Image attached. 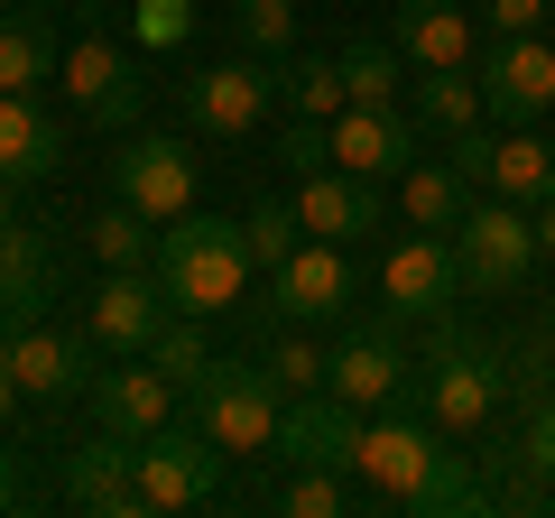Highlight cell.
Wrapping results in <instances>:
<instances>
[{
  "label": "cell",
  "instance_id": "1",
  "mask_svg": "<svg viewBox=\"0 0 555 518\" xmlns=\"http://www.w3.org/2000/svg\"><path fill=\"white\" fill-rule=\"evenodd\" d=\"M158 287H167V306L177 315H241L250 306V232L241 222H222V213H177V222H158Z\"/></svg>",
  "mask_w": 555,
  "mask_h": 518
},
{
  "label": "cell",
  "instance_id": "2",
  "mask_svg": "<svg viewBox=\"0 0 555 518\" xmlns=\"http://www.w3.org/2000/svg\"><path fill=\"white\" fill-rule=\"evenodd\" d=\"M185 407H195V426L222 454H269L278 417H287V389H278L269 361H214V371L185 389Z\"/></svg>",
  "mask_w": 555,
  "mask_h": 518
},
{
  "label": "cell",
  "instance_id": "3",
  "mask_svg": "<svg viewBox=\"0 0 555 518\" xmlns=\"http://www.w3.org/2000/svg\"><path fill=\"white\" fill-rule=\"evenodd\" d=\"M454 259H463V287H473V297H518V287H528V269L546 259V250H537V213H528V204H509V195L463 204Z\"/></svg>",
  "mask_w": 555,
  "mask_h": 518
},
{
  "label": "cell",
  "instance_id": "4",
  "mask_svg": "<svg viewBox=\"0 0 555 518\" xmlns=\"http://www.w3.org/2000/svg\"><path fill=\"white\" fill-rule=\"evenodd\" d=\"M214 491H222V444L204 426L167 417L158 436H139V500L149 509H204Z\"/></svg>",
  "mask_w": 555,
  "mask_h": 518
},
{
  "label": "cell",
  "instance_id": "5",
  "mask_svg": "<svg viewBox=\"0 0 555 518\" xmlns=\"http://www.w3.org/2000/svg\"><path fill=\"white\" fill-rule=\"evenodd\" d=\"M343 306H352V259H343V241H297V259L269 269V297L250 315L259 324H334Z\"/></svg>",
  "mask_w": 555,
  "mask_h": 518
},
{
  "label": "cell",
  "instance_id": "6",
  "mask_svg": "<svg viewBox=\"0 0 555 518\" xmlns=\"http://www.w3.org/2000/svg\"><path fill=\"white\" fill-rule=\"evenodd\" d=\"M454 297H463V259H454V232H416V241H398V250L379 259V306H389V315L436 324Z\"/></svg>",
  "mask_w": 555,
  "mask_h": 518
},
{
  "label": "cell",
  "instance_id": "7",
  "mask_svg": "<svg viewBox=\"0 0 555 518\" xmlns=\"http://www.w3.org/2000/svg\"><path fill=\"white\" fill-rule=\"evenodd\" d=\"M500 407V361L481 352V342H436V361H426V417L444 426V436H481Z\"/></svg>",
  "mask_w": 555,
  "mask_h": 518
},
{
  "label": "cell",
  "instance_id": "8",
  "mask_svg": "<svg viewBox=\"0 0 555 518\" xmlns=\"http://www.w3.org/2000/svg\"><path fill=\"white\" fill-rule=\"evenodd\" d=\"M481 93H491V120H546L555 112V38L546 28H528V38H500L491 56H473Z\"/></svg>",
  "mask_w": 555,
  "mask_h": 518
},
{
  "label": "cell",
  "instance_id": "9",
  "mask_svg": "<svg viewBox=\"0 0 555 518\" xmlns=\"http://www.w3.org/2000/svg\"><path fill=\"white\" fill-rule=\"evenodd\" d=\"M269 102H278V65L269 56L204 65V75L185 83V112H195V130H214V140H250L259 120H269Z\"/></svg>",
  "mask_w": 555,
  "mask_h": 518
},
{
  "label": "cell",
  "instance_id": "10",
  "mask_svg": "<svg viewBox=\"0 0 555 518\" xmlns=\"http://www.w3.org/2000/svg\"><path fill=\"white\" fill-rule=\"evenodd\" d=\"M436 426H416V417H398V407H379L371 426H361V454H352V472L371 481V500L379 509H398V500L416 491V481L436 472Z\"/></svg>",
  "mask_w": 555,
  "mask_h": 518
},
{
  "label": "cell",
  "instance_id": "11",
  "mask_svg": "<svg viewBox=\"0 0 555 518\" xmlns=\"http://www.w3.org/2000/svg\"><path fill=\"white\" fill-rule=\"evenodd\" d=\"M65 500H75V509H102V518H139L149 509V500H139V436L93 426V436L65 454Z\"/></svg>",
  "mask_w": 555,
  "mask_h": 518
},
{
  "label": "cell",
  "instance_id": "12",
  "mask_svg": "<svg viewBox=\"0 0 555 518\" xmlns=\"http://www.w3.org/2000/svg\"><path fill=\"white\" fill-rule=\"evenodd\" d=\"M112 195L120 204H139L149 222H177V213H195V158H185V140H130L112 158Z\"/></svg>",
  "mask_w": 555,
  "mask_h": 518
},
{
  "label": "cell",
  "instance_id": "13",
  "mask_svg": "<svg viewBox=\"0 0 555 518\" xmlns=\"http://www.w3.org/2000/svg\"><path fill=\"white\" fill-rule=\"evenodd\" d=\"M0 361L28 399H75L93 389V334H47V324H0Z\"/></svg>",
  "mask_w": 555,
  "mask_h": 518
},
{
  "label": "cell",
  "instance_id": "14",
  "mask_svg": "<svg viewBox=\"0 0 555 518\" xmlns=\"http://www.w3.org/2000/svg\"><path fill=\"white\" fill-rule=\"evenodd\" d=\"M56 83H65V102H75V112L93 120V130H130V120H139V65L120 56L112 38H83V47H65Z\"/></svg>",
  "mask_w": 555,
  "mask_h": 518
},
{
  "label": "cell",
  "instance_id": "15",
  "mask_svg": "<svg viewBox=\"0 0 555 518\" xmlns=\"http://www.w3.org/2000/svg\"><path fill=\"white\" fill-rule=\"evenodd\" d=\"M167 315H177V306H167L158 269H112V279L93 287V306H83V334H93L102 352H149Z\"/></svg>",
  "mask_w": 555,
  "mask_h": 518
},
{
  "label": "cell",
  "instance_id": "16",
  "mask_svg": "<svg viewBox=\"0 0 555 518\" xmlns=\"http://www.w3.org/2000/svg\"><path fill=\"white\" fill-rule=\"evenodd\" d=\"M361 407L334 399V389H306V399H287V417H278V454L287 463H324V472H352L361 454Z\"/></svg>",
  "mask_w": 555,
  "mask_h": 518
},
{
  "label": "cell",
  "instance_id": "17",
  "mask_svg": "<svg viewBox=\"0 0 555 518\" xmlns=\"http://www.w3.org/2000/svg\"><path fill=\"white\" fill-rule=\"evenodd\" d=\"M177 379L158 371V361H139V352H120L112 371H93V426H120V436H158L167 417H177Z\"/></svg>",
  "mask_w": 555,
  "mask_h": 518
},
{
  "label": "cell",
  "instance_id": "18",
  "mask_svg": "<svg viewBox=\"0 0 555 518\" xmlns=\"http://www.w3.org/2000/svg\"><path fill=\"white\" fill-rule=\"evenodd\" d=\"M324 140H334V167H352V177L389 185L416 167V130L398 112H371V102H343L334 120H324Z\"/></svg>",
  "mask_w": 555,
  "mask_h": 518
},
{
  "label": "cell",
  "instance_id": "19",
  "mask_svg": "<svg viewBox=\"0 0 555 518\" xmlns=\"http://www.w3.org/2000/svg\"><path fill=\"white\" fill-rule=\"evenodd\" d=\"M297 222L315 241H361L389 222V204H379L371 177H352V167H315V177H297Z\"/></svg>",
  "mask_w": 555,
  "mask_h": 518
},
{
  "label": "cell",
  "instance_id": "20",
  "mask_svg": "<svg viewBox=\"0 0 555 518\" xmlns=\"http://www.w3.org/2000/svg\"><path fill=\"white\" fill-rule=\"evenodd\" d=\"M324 389H334V399H352L361 417H379V407H398V389H408V352H398L379 324H361V334L334 342V371H324Z\"/></svg>",
  "mask_w": 555,
  "mask_h": 518
},
{
  "label": "cell",
  "instance_id": "21",
  "mask_svg": "<svg viewBox=\"0 0 555 518\" xmlns=\"http://www.w3.org/2000/svg\"><path fill=\"white\" fill-rule=\"evenodd\" d=\"M398 56L416 65V75H436V65H473L481 56V28L463 0H398V20H389Z\"/></svg>",
  "mask_w": 555,
  "mask_h": 518
},
{
  "label": "cell",
  "instance_id": "22",
  "mask_svg": "<svg viewBox=\"0 0 555 518\" xmlns=\"http://www.w3.org/2000/svg\"><path fill=\"white\" fill-rule=\"evenodd\" d=\"M56 167H65V130L38 112V93H0V177L47 185Z\"/></svg>",
  "mask_w": 555,
  "mask_h": 518
},
{
  "label": "cell",
  "instance_id": "23",
  "mask_svg": "<svg viewBox=\"0 0 555 518\" xmlns=\"http://www.w3.org/2000/svg\"><path fill=\"white\" fill-rule=\"evenodd\" d=\"M56 297V250H47V232H0V324H28L38 306Z\"/></svg>",
  "mask_w": 555,
  "mask_h": 518
},
{
  "label": "cell",
  "instance_id": "24",
  "mask_svg": "<svg viewBox=\"0 0 555 518\" xmlns=\"http://www.w3.org/2000/svg\"><path fill=\"white\" fill-rule=\"evenodd\" d=\"M491 195H509V204H546L555 195V140L537 120L518 140H491Z\"/></svg>",
  "mask_w": 555,
  "mask_h": 518
},
{
  "label": "cell",
  "instance_id": "25",
  "mask_svg": "<svg viewBox=\"0 0 555 518\" xmlns=\"http://www.w3.org/2000/svg\"><path fill=\"white\" fill-rule=\"evenodd\" d=\"M398 204H408L416 232H454L463 204H473V185H463V167H454V158H416L408 177H398Z\"/></svg>",
  "mask_w": 555,
  "mask_h": 518
},
{
  "label": "cell",
  "instance_id": "26",
  "mask_svg": "<svg viewBox=\"0 0 555 518\" xmlns=\"http://www.w3.org/2000/svg\"><path fill=\"white\" fill-rule=\"evenodd\" d=\"M56 38H47V20L38 10H0V93H38V83H56Z\"/></svg>",
  "mask_w": 555,
  "mask_h": 518
},
{
  "label": "cell",
  "instance_id": "27",
  "mask_svg": "<svg viewBox=\"0 0 555 518\" xmlns=\"http://www.w3.org/2000/svg\"><path fill=\"white\" fill-rule=\"evenodd\" d=\"M481 112H491V93H481L473 65H436V75H416V120H436L444 140L481 130Z\"/></svg>",
  "mask_w": 555,
  "mask_h": 518
},
{
  "label": "cell",
  "instance_id": "28",
  "mask_svg": "<svg viewBox=\"0 0 555 518\" xmlns=\"http://www.w3.org/2000/svg\"><path fill=\"white\" fill-rule=\"evenodd\" d=\"M278 102H287L297 120H334L343 102H352L343 56H278Z\"/></svg>",
  "mask_w": 555,
  "mask_h": 518
},
{
  "label": "cell",
  "instance_id": "29",
  "mask_svg": "<svg viewBox=\"0 0 555 518\" xmlns=\"http://www.w3.org/2000/svg\"><path fill=\"white\" fill-rule=\"evenodd\" d=\"M83 241H93L102 269H149V259H158V222L139 213V204H120V195L93 213V232H83Z\"/></svg>",
  "mask_w": 555,
  "mask_h": 518
},
{
  "label": "cell",
  "instance_id": "30",
  "mask_svg": "<svg viewBox=\"0 0 555 518\" xmlns=\"http://www.w3.org/2000/svg\"><path fill=\"white\" fill-rule=\"evenodd\" d=\"M481 500H491V491H481L473 454H436V472L416 481V491L398 500V509H408V518H463V509H481Z\"/></svg>",
  "mask_w": 555,
  "mask_h": 518
},
{
  "label": "cell",
  "instance_id": "31",
  "mask_svg": "<svg viewBox=\"0 0 555 518\" xmlns=\"http://www.w3.org/2000/svg\"><path fill=\"white\" fill-rule=\"evenodd\" d=\"M398 75H408L398 38H352V47H343V83H352V102H371V112L398 102Z\"/></svg>",
  "mask_w": 555,
  "mask_h": 518
},
{
  "label": "cell",
  "instance_id": "32",
  "mask_svg": "<svg viewBox=\"0 0 555 518\" xmlns=\"http://www.w3.org/2000/svg\"><path fill=\"white\" fill-rule=\"evenodd\" d=\"M241 232H250V259H259V269H287V259H297V241H306L297 195H259L250 213H241Z\"/></svg>",
  "mask_w": 555,
  "mask_h": 518
},
{
  "label": "cell",
  "instance_id": "33",
  "mask_svg": "<svg viewBox=\"0 0 555 518\" xmlns=\"http://www.w3.org/2000/svg\"><path fill=\"white\" fill-rule=\"evenodd\" d=\"M149 361H158V371L177 379V389H195V379L214 371L222 352L204 342V315H167V324H158V342H149Z\"/></svg>",
  "mask_w": 555,
  "mask_h": 518
},
{
  "label": "cell",
  "instance_id": "34",
  "mask_svg": "<svg viewBox=\"0 0 555 518\" xmlns=\"http://www.w3.org/2000/svg\"><path fill=\"white\" fill-rule=\"evenodd\" d=\"M232 38H241V56H287L297 47V0H241L232 10Z\"/></svg>",
  "mask_w": 555,
  "mask_h": 518
},
{
  "label": "cell",
  "instance_id": "35",
  "mask_svg": "<svg viewBox=\"0 0 555 518\" xmlns=\"http://www.w3.org/2000/svg\"><path fill=\"white\" fill-rule=\"evenodd\" d=\"M278 371V389L287 399H306V389H324V371H334V352H324L315 334H269V352H259Z\"/></svg>",
  "mask_w": 555,
  "mask_h": 518
},
{
  "label": "cell",
  "instance_id": "36",
  "mask_svg": "<svg viewBox=\"0 0 555 518\" xmlns=\"http://www.w3.org/2000/svg\"><path fill=\"white\" fill-rule=\"evenodd\" d=\"M130 38L149 47V56L185 47V38H195V0H130Z\"/></svg>",
  "mask_w": 555,
  "mask_h": 518
},
{
  "label": "cell",
  "instance_id": "37",
  "mask_svg": "<svg viewBox=\"0 0 555 518\" xmlns=\"http://www.w3.org/2000/svg\"><path fill=\"white\" fill-rule=\"evenodd\" d=\"M278 509L287 518H334V509H352V491H343V472H324V463H297V481L278 491Z\"/></svg>",
  "mask_w": 555,
  "mask_h": 518
},
{
  "label": "cell",
  "instance_id": "38",
  "mask_svg": "<svg viewBox=\"0 0 555 518\" xmlns=\"http://www.w3.org/2000/svg\"><path fill=\"white\" fill-rule=\"evenodd\" d=\"M518 454H528V472L555 481V389H528V426H518Z\"/></svg>",
  "mask_w": 555,
  "mask_h": 518
},
{
  "label": "cell",
  "instance_id": "39",
  "mask_svg": "<svg viewBox=\"0 0 555 518\" xmlns=\"http://www.w3.org/2000/svg\"><path fill=\"white\" fill-rule=\"evenodd\" d=\"M278 158H287V177H315V167H334V140H324V120H297V130L278 140Z\"/></svg>",
  "mask_w": 555,
  "mask_h": 518
},
{
  "label": "cell",
  "instance_id": "40",
  "mask_svg": "<svg viewBox=\"0 0 555 518\" xmlns=\"http://www.w3.org/2000/svg\"><path fill=\"white\" fill-rule=\"evenodd\" d=\"M481 20H491V38H528L555 20V0H481Z\"/></svg>",
  "mask_w": 555,
  "mask_h": 518
},
{
  "label": "cell",
  "instance_id": "41",
  "mask_svg": "<svg viewBox=\"0 0 555 518\" xmlns=\"http://www.w3.org/2000/svg\"><path fill=\"white\" fill-rule=\"evenodd\" d=\"M454 167H463V185H491V140L463 130V140H454Z\"/></svg>",
  "mask_w": 555,
  "mask_h": 518
},
{
  "label": "cell",
  "instance_id": "42",
  "mask_svg": "<svg viewBox=\"0 0 555 518\" xmlns=\"http://www.w3.org/2000/svg\"><path fill=\"white\" fill-rule=\"evenodd\" d=\"M20 500H28V472H20V454H0V518L20 509Z\"/></svg>",
  "mask_w": 555,
  "mask_h": 518
},
{
  "label": "cell",
  "instance_id": "43",
  "mask_svg": "<svg viewBox=\"0 0 555 518\" xmlns=\"http://www.w3.org/2000/svg\"><path fill=\"white\" fill-rule=\"evenodd\" d=\"M20 399H28V389H20V379H10V361H0V426L20 417Z\"/></svg>",
  "mask_w": 555,
  "mask_h": 518
},
{
  "label": "cell",
  "instance_id": "44",
  "mask_svg": "<svg viewBox=\"0 0 555 518\" xmlns=\"http://www.w3.org/2000/svg\"><path fill=\"white\" fill-rule=\"evenodd\" d=\"M537 250H546V259H555V195H546V204H537Z\"/></svg>",
  "mask_w": 555,
  "mask_h": 518
},
{
  "label": "cell",
  "instance_id": "45",
  "mask_svg": "<svg viewBox=\"0 0 555 518\" xmlns=\"http://www.w3.org/2000/svg\"><path fill=\"white\" fill-rule=\"evenodd\" d=\"M0 232H20V195H10V177H0Z\"/></svg>",
  "mask_w": 555,
  "mask_h": 518
},
{
  "label": "cell",
  "instance_id": "46",
  "mask_svg": "<svg viewBox=\"0 0 555 518\" xmlns=\"http://www.w3.org/2000/svg\"><path fill=\"white\" fill-rule=\"evenodd\" d=\"M20 10H65V0H20Z\"/></svg>",
  "mask_w": 555,
  "mask_h": 518
},
{
  "label": "cell",
  "instance_id": "47",
  "mask_svg": "<svg viewBox=\"0 0 555 518\" xmlns=\"http://www.w3.org/2000/svg\"><path fill=\"white\" fill-rule=\"evenodd\" d=\"M0 10H10V0H0Z\"/></svg>",
  "mask_w": 555,
  "mask_h": 518
}]
</instances>
